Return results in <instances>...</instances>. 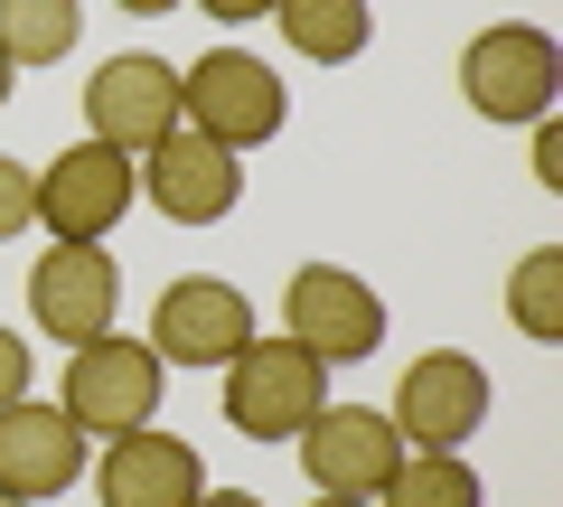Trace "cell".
<instances>
[{
  "label": "cell",
  "mask_w": 563,
  "mask_h": 507,
  "mask_svg": "<svg viewBox=\"0 0 563 507\" xmlns=\"http://www.w3.org/2000/svg\"><path fill=\"white\" fill-rule=\"evenodd\" d=\"M217 376H225V423H235L244 442H301V423L329 405V366L310 357L301 339H263V329L217 366Z\"/></svg>",
  "instance_id": "1"
},
{
  "label": "cell",
  "mask_w": 563,
  "mask_h": 507,
  "mask_svg": "<svg viewBox=\"0 0 563 507\" xmlns=\"http://www.w3.org/2000/svg\"><path fill=\"white\" fill-rule=\"evenodd\" d=\"M179 122L207 132V142H225V151H263L291 122V95H282V76L254 47H207L179 76Z\"/></svg>",
  "instance_id": "2"
},
{
  "label": "cell",
  "mask_w": 563,
  "mask_h": 507,
  "mask_svg": "<svg viewBox=\"0 0 563 507\" xmlns=\"http://www.w3.org/2000/svg\"><path fill=\"white\" fill-rule=\"evenodd\" d=\"M161 376L169 366L151 357V339H85V348H66V395L57 405L76 414V432L85 442H122V432H141L151 414H161Z\"/></svg>",
  "instance_id": "3"
},
{
  "label": "cell",
  "mask_w": 563,
  "mask_h": 507,
  "mask_svg": "<svg viewBox=\"0 0 563 507\" xmlns=\"http://www.w3.org/2000/svg\"><path fill=\"white\" fill-rule=\"evenodd\" d=\"M563 95V57L536 20H498L461 47V103L479 122H536Z\"/></svg>",
  "instance_id": "4"
},
{
  "label": "cell",
  "mask_w": 563,
  "mask_h": 507,
  "mask_svg": "<svg viewBox=\"0 0 563 507\" xmlns=\"http://www.w3.org/2000/svg\"><path fill=\"white\" fill-rule=\"evenodd\" d=\"M282 339H301L320 366H366L385 348V301L347 264H301L282 283Z\"/></svg>",
  "instance_id": "5"
},
{
  "label": "cell",
  "mask_w": 563,
  "mask_h": 507,
  "mask_svg": "<svg viewBox=\"0 0 563 507\" xmlns=\"http://www.w3.org/2000/svg\"><path fill=\"white\" fill-rule=\"evenodd\" d=\"M132 198H141V161L113 151V142H95V132L38 169V225H47V244H103L122 217H132Z\"/></svg>",
  "instance_id": "6"
},
{
  "label": "cell",
  "mask_w": 563,
  "mask_h": 507,
  "mask_svg": "<svg viewBox=\"0 0 563 507\" xmlns=\"http://www.w3.org/2000/svg\"><path fill=\"white\" fill-rule=\"evenodd\" d=\"M385 423L404 432V451H461L470 432L488 423V366L470 348H432L395 376V414Z\"/></svg>",
  "instance_id": "7"
},
{
  "label": "cell",
  "mask_w": 563,
  "mask_h": 507,
  "mask_svg": "<svg viewBox=\"0 0 563 507\" xmlns=\"http://www.w3.org/2000/svg\"><path fill=\"white\" fill-rule=\"evenodd\" d=\"M141 198L161 207L169 225H217L244 198V151H225V142H207V132L179 122V132H161L141 151Z\"/></svg>",
  "instance_id": "8"
},
{
  "label": "cell",
  "mask_w": 563,
  "mask_h": 507,
  "mask_svg": "<svg viewBox=\"0 0 563 507\" xmlns=\"http://www.w3.org/2000/svg\"><path fill=\"white\" fill-rule=\"evenodd\" d=\"M113 310H122V264L103 254V244H47L38 264H29V320H38L57 348L103 339Z\"/></svg>",
  "instance_id": "9"
},
{
  "label": "cell",
  "mask_w": 563,
  "mask_h": 507,
  "mask_svg": "<svg viewBox=\"0 0 563 507\" xmlns=\"http://www.w3.org/2000/svg\"><path fill=\"white\" fill-rule=\"evenodd\" d=\"M244 339H254V301L235 283H217V273L169 283L161 310H151V357L161 366H225Z\"/></svg>",
  "instance_id": "10"
},
{
  "label": "cell",
  "mask_w": 563,
  "mask_h": 507,
  "mask_svg": "<svg viewBox=\"0 0 563 507\" xmlns=\"http://www.w3.org/2000/svg\"><path fill=\"white\" fill-rule=\"evenodd\" d=\"M85 122H95V142H113V151H151L161 132H179V66L169 57H103L95 66V85H85Z\"/></svg>",
  "instance_id": "11"
},
{
  "label": "cell",
  "mask_w": 563,
  "mask_h": 507,
  "mask_svg": "<svg viewBox=\"0 0 563 507\" xmlns=\"http://www.w3.org/2000/svg\"><path fill=\"white\" fill-rule=\"evenodd\" d=\"M301 470L329 498H376L404 470V432L385 423V414H366V405H320L301 423Z\"/></svg>",
  "instance_id": "12"
},
{
  "label": "cell",
  "mask_w": 563,
  "mask_h": 507,
  "mask_svg": "<svg viewBox=\"0 0 563 507\" xmlns=\"http://www.w3.org/2000/svg\"><path fill=\"white\" fill-rule=\"evenodd\" d=\"M85 480V432L66 405H0V488L10 498H57Z\"/></svg>",
  "instance_id": "13"
},
{
  "label": "cell",
  "mask_w": 563,
  "mask_h": 507,
  "mask_svg": "<svg viewBox=\"0 0 563 507\" xmlns=\"http://www.w3.org/2000/svg\"><path fill=\"white\" fill-rule=\"evenodd\" d=\"M95 488H103V507H198L207 461L179 442V432L141 423V432H122V442H103Z\"/></svg>",
  "instance_id": "14"
},
{
  "label": "cell",
  "mask_w": 563,
  "mask_h": 507,
  "mask_svg": "<svg viewBox=\"0 0 563 507\" xmlns=\"http://www.w3.org/2000/svg\"><path fill=\"white\" fill-rule=\"evenodd\" d=\"M273 20H282V38L301 47V57H320V66H347V57H366V38H376L366 0H282Z\"/></svg>",
  "instance_id": "15"
},
{
  "label": "cell",
  "mask_w": 563,
  "mask_h": 507,
  "mask_svg": "<svg viewBox=\"0 0 563 507\" xmlns=\"http://www.w3.org/2000/svg\"><path fill=\"white\" fill-rule=\"evenodd\" d=\"M85 20H76V0H0V57L10 66H57L76 57Z\"/></svg>",
  "instance_id": "16"
},
{
  "label": "cell",
  "mask_w": 563,
  "mask_h": 507,
  "mask_svg": "<svg viewBox=\"0 0 563 507\" xmlns=\"http://www.w3.org/2000/svg\"><path fill=\"white\" fill-rule=\"evenodd\" d=\"M376 507H479V470L461 451H404V470L376 488Z\"/></svg>",
  "instance_id": "17"
},
{
  "label": "cell",
  "mask_w": 563,
  "mask_h": 507,
  "mask_svg": "<svg viewBox=\"0 0 563 507\" xmlns=\"http://www.w3.org/2000/svg\"><path fill=\"white\" fill-rule=\"evenodd\" d=\"M507 310H517V329H526L536 348L563 339V244L517 254V273H507Z\"/></svg>",
  "instance_id": "18"
},
{
  "label": "cell",
  "mask_w": 563,
  "mask_h": 507,
  "mask_svg": "<svg viewBox=\"0 0 563 507\" xmlns=\"http://www.w3.org/2000/svg\"><path fill=\"white\" fill-rule=\"evenodd\" d=\"M29 225H38V169H20L10 151H0V244L29 235Z\"/></svg>",
  "instance_id": "19"
},
{
  "label": "cell",
  "mask_w": 563,
  "mask_h": 507,
  "mask_svg": "<svg viewBox=\"0 0 563 507\" xmlns=\"http://www.w3.org/2000/svg\"><path fill=\"white\" fill-rule=\"evenodd\" d=\"M20 395H29V339L0 329V405H20Z\"/></svg>",
  "instance_id": "20"
},
{
  "label": "cell",
  "mask_w": 563,
  "mask_h": 507,
  "mask_svg": "<svg viewBox=\"0 0 563 507\" xmlns=\"http://www.w3.org/2000/svg\"><path fill=\"white\" fill-rule=\"evenodd\" d=\"M536 188H563V122L536 113Z\"/></svg>",
  "instance_id": "21"
},
{
  "label": "cell",
  "mask_w": 563,
  "mask_h": 507,
  "mask_svg": "<svg viewBox=\"0 0 563 507\" xmlns=\"http://www.w3.org/2000/svg\"><path fill=\"white\" fill-rule=\"evenodd\" d=\"M207 20H225V29H244V20H263V10H282V0H198Z\"/></svg>",
  "instance_id": "22"
},
{
  "label": "cell",
  "mask_w": 563,
  "mask_h": 507,
  "mask_svg": "<svg viewBox=\"0 0 563 507\" xmlns=\"http://www.w3.org/2000/svg\"><path fill=\"white\" fill-rule=\"evenodd\" d=\"M198 507H263V498H244V488H198Z\"/></svg>",
  "instance_id": "23"
},
{
  "label": "cell",
  "mask_w": 563,
  "mask_h": 507,
  "mask_svg": "<svg viewBox=\"0 0 563 507\" xmlns=\"http://www.w3.org/2000/svg\"><path fill=\"white\" fill-rule=\"evenodd\" d=\"M122 10H132V20H161V10H179V0H122Z\"/></svg>",
  "instance_id": "24"
},
{
  "label": "cell",
  "mask_w": 563,
  "mask_h": 507,
  "mask_svg": "<svg viewBox=\"0 0 563 507\" xmlns=\"http://www.w3.org/2000/svg\"><path fill=\"white\" fill-rule=\"evenodd\" d=\"M310 507H376V498H329V488H320V498H310Z\"/></svg>",
  "instance_id": "25"
},
{
  "label": "cell",
  "mask_w": 563,
  "mask_h": 507,
  "mask_svg": "<svg viewBox=\"0 0 563 507\" xmlns=\"http://www.w3.org/2000/svg\"><path fill=\"white\" fill-rule=\"evenodd\" d=\"M10 76H20V66H10V57H0V103H10Z\"/></svg>",
  "instance_id": "26"
},
{
  "label": "cell",
  "mask_w": 563,
  "mask_h": 507,
  "mask_svg": "<svg viewBox=\"0 0 563 507\" xmlns=\"http://www.w3.org/2000/svg\"><path fill=\"white\" fill-rule=\"evenodd\" d=\"M0 507H38V498H10V488H0Z\"/></svg>",
  "instance_id": "27"
}]
</instances>
